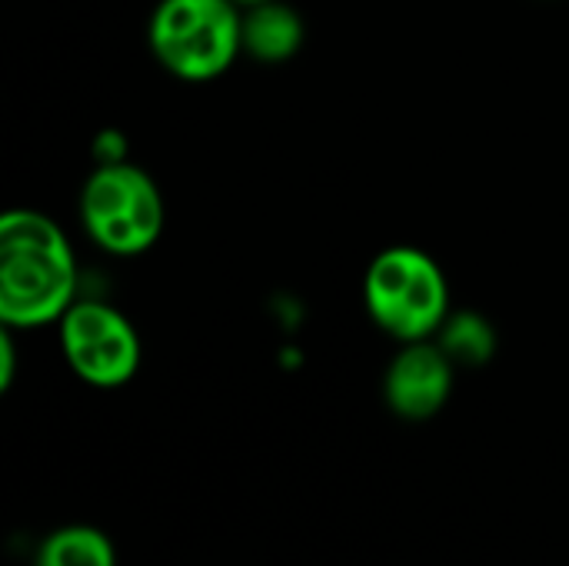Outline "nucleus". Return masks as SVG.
<instances>
[{"label": "nucleus", "instance_id": "7ed1b4c3", "mask_svg": "<svg viewBox=\"0 0 569 566\" xmlns=\"http://www.w3.org/2000/svg\"><path fill=\"white\" fill-rule=\"evenodd\" d=\"M147 37L153 57L173 77L217 80L243 50V7L233 0H160Z\"/></svg>", "mask_w": 569, "mask_h": 566}, {"label": "nucleus", "instance_id": "9d476101", "mask_svg": "<svg viewBox=\"0 0 569 566\" xmlns=\"http://www.w3.org/2000/svg\"><path fill=\"white\" fill-rule=\"evenodd\" d=\"M13 384V340H10V327H3L0 334V390H10Z\"/></svg>", "mask_w": 569, "mask_h": 566}, {"label": "nucleus", "instance_id": "39448f33", "mask_svg": "<svg viewBox=\"0 0 569 566\" xmlns=\"http://www.w3.org/2000/svg\"><path fill=\"white\" fill-rule=\"evenodd\" d=\"M60 350L67 367L90 387L113 390L140 370V337L133 324L110 304L73 300L60 317Z\"/></svg>", "mask_w": 569, "mask_h": 566}, {"label": "nucleus", "instance_id": "6e6552de", "mask_svg": "<svg viewBox=\"0 0 569 566\" xmlns=\"http://www.w3.org/2000/svg\"><path fill=\"white\" fill-rule=\"evenodd\" d=\"M33 566H117V550L103 530L67 524L40 544Z\"/></svg>", "mask_w": 569, "mask_h": 566}, {"label": "nucleus", "instance_id": "423d86ee", "mask_svg": "<svg viewBox=\"0 0 569 566\" xmlns=\"http://www.w3.org/2000/svg\"><path fill=\"white\" fill-rule=\"evenodd\" d=\"M453 360L440 344H403L383 377L387 407L403 420L437 417L453 394Z\"/></svg>", "mask_w": 569, "mask_h": 566}, {"label": "nucleus", "instance_id": "f257e3e1", "mask_svg": "<svg viewBox=\"0 0 569 566\" xmlns=\"http://www.w3.org/2000/svg\"><path fill=\"white\" fill-rule=\"evenodd\" d=\"M77 300V260L63 230L40 210L0 217V324L37 330L60 324Z\"/></svg>", "mask_w": 569, "mask_h": 566}, {"label": "nucleus", "instance_id": "f03ea898", "mask_svg": "<svg viewBox=\"0 0 569 566\" xmlns=\"http://www.w3.org/2000/svg\"><path fill=\"white\" fill-rule=\"evenodd\" d=\"M363 304L373 324L400 344H417L450 317V287L440 264L417 247H387L363 277Z\"/></svg>", "mask_w": 569, "mask_h": 566}, {"label": "nucleus", "instance_id": "20e7f679", "mask_svg": "<svg viewBox=\"0 0 569 566\" xmlns=\"http://www.w3.org/2000/svg\"><path fill=\"white\" fill-rule=\"evenodd\" d=\"M80 220L100 250L113 257H137L160 240L167 207L147 170L123 160H107L80 190Z\"/></svg>", "mask_w": 569, "mask_h": 566}, {"label": "nucleus", "instance_id": "1a4fd4ad", "mask_svg": "<svg viewBox=\"0 0 569 566\" xmlns=\"http://www.w3.org/2000/svg\"><path fill=\"white\" fill-rule=\"evenodd\" d=\"M440 347L450 354L453 364H467V367H477V364H487L497 340H493V330L487 327L483 317L477 314H457V317H447V324L440 327Z\"/></svg>", "mask_w": 569, "mask_h": 566}, {"label": "nucleus", "instance_id": "9b49d317", "mask_svg": "<svg viewBox=\"0 0 569 566\" xmlns=\"http://www.w3.org/2000/svg\"><path fill=\"white\" fill-rule=\"evenodd\" d=\"M233 3H237V7H243V10H247V7H257V3H267V0H233Z\"/></svg>", "mask_w": 569, "mask_h": 566}, {"label": "nucleus", "instance_id": "0eeeda50", "mask_svg": "<svg viewBox=\"0 0 569 566\" xmlns=\"http://www.w3.org/2000/svg\"><path fill=\"white\" fill-rule=\"evenodd\" d=\"M303 47V17L280 3L267 0L243 10V53L260 63H287Z\"/></svg>", "mask_w": 569, "mask_h": 566}]
</instances>
